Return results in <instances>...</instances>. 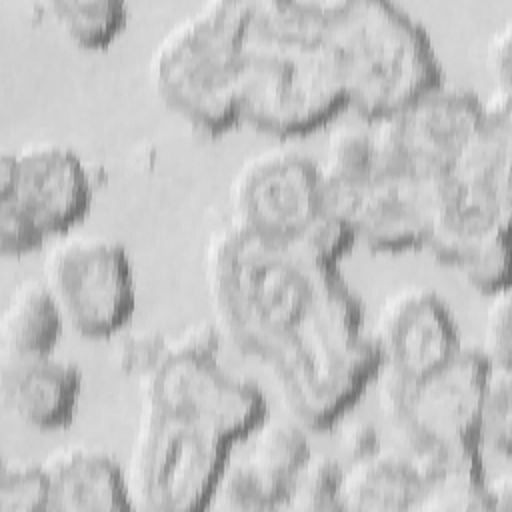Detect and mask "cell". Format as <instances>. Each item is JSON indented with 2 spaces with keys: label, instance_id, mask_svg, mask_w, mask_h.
Returning a JSON list of instances; mask_svg holds the SVG:
<instances>
[{
  "label": "cell",
  "instance_id": "1",
  "mask_svg": "<svg viewBox=\"0 0 512 512\" xmlns=\"http://www.w3.org/2000/svg\"><path fill=\"white\" fill-rule=\"evenodd\" d=\"M204 272L220 334L270 372L304 428H328L376 376L360 302L336 262L230 220L210 234Z\"/></svg>",
  "mask_w": 512,
  "mask_h": 512
},
{
  "label": "cell",
  "instance_id": "2",
  "mask_svg": "<svg viewBox=\"0 0 512 512\" xmlns=\"http://www.w3.org/2000/svg\"><path fill=\"white\" fill-rule=\"evenodd\" d=\"M322 28L324 0H248L234 90L238 122L300 134L344 108Z\"/></svg>",
  "mask_w": 512,
  "mask_h": 512
},
{
  "label": "cell",
  "instance_id": "3",
  "mask_svg": "<svg viewBox=\"0 0 512 512\" xmlns=\"http://www.w3.org/2000/svg\"><path fill=\"white\" fill-rule=\"evenodd\" d=\"M324 40L334 54L344 108L380 118L442 80L430 36L388 0H324Z\"/></svg>",
  "mask_w": 512,
  "mask_h": 512
},
{
  "label": "cell",
  "instance_id": "4",
  "mask_svg": "<svg viewBox=\"0 0 512 512\" xmlns=\"http://www.w3.org/2000/svg\"><path fill=\"white\" fill-rule=\"evenodd\" d=\"M486 370L480 350L460 346L416 380L374 376L386 424L384 444L400 452L422 482L456 462L484 456L478 418Z\"/></svg>",
  "mask_w": 512,
  "mask_h": 512
},
{
  "label": "cell",
  "instance_id": "5",
  "mask_svg": "<svg viewBox=\"0 0 512 512\" xmlns=\"http://www.w3.org/2000/svg\"><path fill=\"white\" fill-rule=\"evenodd\" d=\"M246 16L248 0L206 2L178 20L152 52L158 98L202 134L238 122L234 90Z\"/></svg>",
  "mask_w": 512,
  "mask_h": 512
},
{
  "label": "cell",
  "instance_id": "6",
  "mask_svg": "<svg viewBox=\"0 0 512 512\" xmlns=\"http://www.w3.org/2000/svg\"><path fill=\"white\" fill-rule=\"evenodd\" d=\"M510 90L494 88L482 100V122L472 140L440 176L436 214L424 246L456 266L496 232H508L512 210Z\"/></svg>",
  "mask_w": 512,
  "mask_h": 512
},
{
  "label": "cell",
  "instance_id": "7",
  "mask_svg": "<svg viewBox=\"0 0 512 512\" xmlns=\"http://www.w3.org/2000/svg\"><path fill=\"white\" fill-rule=\"evenodd\" d=\"M232 220L326 262L354 242L328 208L320 162L292 148H266L246 158L230 184Z\"/></svg>",
  "mask_w": 512,
  "mask_h": 512
},
{
  "label": "cell",
  "instance_id": "8",
  "mask_svg": "<svg viewBox=\"0 0 512 512\" xmlns=\"http://www.w3.org/2000/svg\"><path fill=\"white\" fill-rule=\"evenodd\" d=\"M216 322H196L168 338L158 364L138 378L142 408L182 416L226 442L250 434L264 418V398L218 362Z\"/></svg>",
  "mask_w": 512,
  "mask_h": 512
},
{
  "label": "cell",
  "instance_id": "9",
  "mask_svg": "<svg viewBox=\"0 0 512 512\" xmlns=\"http://www.w3.org/2000/svg\"><path fill=\"white\" fill-rule=\"evenodd\" d=\"M228 446L198 422L142 408L124 468L130 510L206 508Z\"/></svg>",
  "mask_w": 512,
  "mask_h": 512
},
{
  "label": "cell",
  "instance_id": "10",
  "mask_svg": "<svg viewBox=\"0 0 512 512\" xmlns=\"http://www.w3.org/2000/svg\"><path fill=\"white\" fill-rule=\"evenodd\" d=\"M40 278L64 324L84 336L116 334L134 310L130 258L114 240L64 236L48 248Z\"/></svg>",
  "mask_w": 512,
  "mask_h": 512
},
{
  "label": "cell",
  "instance_id": "11",
  "mask_svg": "<svg viewBox=\"0 0 512 512\" xmlns=\"http://www.w3.org/2000/svg\"><path fill=\"white\" fill-rule=\"evenodd\" d=\"M440 176L394 164L358 178L322 172L328 208L348 226L354 242L372 250L424 246L438 206Z\"/></svg>",
  "mask_w": 512,
  "mask_h": 512
},
{
  "label": "cell",
  "instance_id": "12",
  "mask_svg": "<svg viewBox=\"0 0 512 512\" xmlns=\"http://www.w3.org/2000/svg\"><path fill=\"white\" fill-rule=\"evenodd\" d=\"M480 122L482 100L472 90L444 80L376 118L386 162L432 176L450 168Z\"/></svg>",
  "mask_w": 512,
  "mask_h": 512
},
{
  "label": "cell",
  "instance_id": "13",
  "mask_svg": "<svg viewBox=\"0 0 512 512\" xmlns=\"http://www.w3.org/2000/svg\"><path fill=\"white\" fill-rule=\"evenodd\" d=\"M368 338L378 356L376 374L396 380L428 374L462 346L450 310L424 286H404L388 294Z\"/></svg>",
  "mask_w": 512,
  "mask_h": 512
},
{
  "label": "cell",
  "instance_id": "14",
  "mask_svg": "<svg viewBox=\"0 0 512 512\" xmlns=\"http://www.w3.org/2000/svg\"><path fill=\"white\" fill-rule=\"evenodd\" d=\"M0 198H12L48 236L86 214L92 188L76 152L54 142H34L0 156Z\"/></svg>",
  "mask_w": 512,
  "mask_h": 512
},
{
  "label": "cell",
  "instance_id": "15",
  "mask_svg": "<svg viewBox=\"0 0 512 512\" xmlns=\"http://www.w3.org/2000/svg\"><path fill=\"white\" fill-rule=\"evenodd\" d=\"M80 370L52 352L6 354L0 360V396L4 408L20 422L38 430H56L72 422Z\"/></svg>",
  "mask_w": 512,
  "mask_h": 512
},
{
  "label": "cell",
  "instance_id": "16",
  "mask_svg": "<svg viewBox=\"0 0 512 512\" xmlns=\"http://www.w3.org/2000/svg\"><path fill=\"white\" fill-rule=\"evenodd\" d=\"M48 510H130L124 468L88 446H62L42 460Z\"/></svg>",
  "mask_w": 512,
  "mask_h": 512
},
{
  "label": "cell",
  "instance_id": "17",
  "mask_svg": "<svg viewBox=\"0 0 512 512\" xmlns=\"http://www.w3.org/2000/svg\"><path fill=\"white\" fill-rule=\"evenodd\" d=\"M422 480L394 448L382 444L374 454L342 468L340 510H416Z\"/></svg>",
  "mask_w": 512,
  "mask_h": 512
},
{
  "label": "cell",
  "instance_id": "18",
  "mask_svg": "<svg viewBox=\"0 0 512 512\" xmlns=\"http://www.w3.org/2000/svg\"><path fill=\"white\" fill-rule=\"evenodd\" d=\"M62 326V314L44 280H20L0 314V348L6 354L52 352Z\"/></svg>",
  "mask_w": 512,
  "mask_h": 512
},
{
  "label": "cell",
  "instance_id": "19",
  "mask_svg": "<svg viewBox=\"0 0 512 512\" xmlns=\"http://www.w3.org/2000/svg\"><path fill=\"white\" fill-rule=\"evenodd\" d=\"M388 166L376 126V118L356 116L336 124L326 138V156L320 162L324 174L334 178L366 176Z\"/></svg>",
  "mask_w": 512,
  "mask_h": 512
},
{
  "label": "cell",
  "instance_id": "20",
  "mask_svg": "<svg viewBox=\"0 0 512 512\" xmlns=\"http://www.w3.org/2000/svg\"><path fill=\"white\" fill-rule=\"evenodd\" d=\"M286 486L246 456L228 460L218 472L206 506L224 510H284Z\"/></svg>",
  "mask_w": 512,
  "mask_h": 512
},
{
  "label": "cell",
  "instance_id": "21",
  "mask_svg": "<svg viewBox=\"0 0 512 512\" xmlns=\"http://www.w3.org/2000/svg\"><path fill=\"white\" fill-rule=\"evenodd\" d=\"M250 434L254 438L244 456L262 472L282 482L288 492L292 476L312 452L304 426L294 418H274L270 422L262 418Z\"/></svg>",
  "mask_w": 512,
  "mask_h": 512
},
{
  "label": "cell",
  "instance_id": "22",
  "mask_svg": "<svg viewBox=\"0 0 512 512\" xmlns=\"http://www.w3.org/2000/svg\"><path fill=\"white\" fill-rule=\"evenodd\" d=\"M48 8L62 30L86 48L110 44L128 22L122 0H56Z\"/></svg>",
  "mask_w": 512,
  "mask_h": 512
},
{
  "label": "cell",
  "instance_id": "23",
  "mask_svg": "<svg viewBox=\"0 0 512 512\" xmlns=\"http://www.w3.org/2000/svg\"><path fill=\"white\" fill-rule=\"evenodd\" d=\"M480 450L510 456L512 446V368L488 366L480 418H478Z\"/></svg>",
  "mask_w": 512,
  "mask_h": 512
},
{
  "label": "cell",
  "instance_id": "24",
  "mask_svg": "<svg viewBox=\"0 0 512 512\" xmlns=\"http://www.w3.org/2000/svg\"><path fill=\"white\" fill-rule=\"evenodd\" d=\"M342 468L344 464L336 458L310 452L288 484L284 510H340L338 492Z\"/></svg>",
  "mask_w": 512,
  "mask_h": 512
},
{
  "label": "cell",
  "instance_id": "25",
  "mask_svg": "<svg viewBox=\"0 0 512 512\" xmlns=\"http://www.w3.org/2000/svg\"><path fill=\"white\" fill-rule=\"evenodd\" d=\"M48 476L42 462L4 460L0 468V512L48 510Z\"/></svg>",
  "mask_w": 512,
  "mask_h": 512
},
{
  "label": "cell",
  "instance_id": "26",
  "mask_svg": "<svg viewBox=\"0 0 512 512\" xmlns=\"http://www.w3.org/2000/svg\"><path fill=\"white\" fill-rule=\"evenodd\" d=\"M466 284L484 294L508 288V232H496L454 266Z\"/></svg>",
  "mask_w": 512,
  "mask_h": 512
},
{
  "label": "cell",
  "instance_id": "27",
  "mask_svg": "<svg viewBox=\"0 0 512 512\" xmlns=\"http://www.w3.org/2000/svg\"><path fill=\"white\" fill-rule=\"evenodd\" d=\"M166 346L168 338L156 330H130L114 340L110 358L124 374L142 378L158 364Z\"/></svg>",
  "mask_w": 512,
  "mask_h": 512
},
{
  "label": "cell",
  "instance_id": "28",
  "mask_svg": "<svg viewBox=\"0 0 512 512\" xmlns=\"http://www.w3.org/2000/svg\"><path fill=\"white\" fill-rule=\"evenodd\" d=\"M490 306L484 320V338L480 354L488 366L512 368V336H510V288L490 294Z\"/></svg>",
  "mask_w": 512,
  "mask_h": 512
},
{
  "label": "cell",
  "instance_id": "29",
  "mask_svg": "<svg viewBox=\"0 0 512 512\" xmlns=\"http://www.w3.org/2000/svg\"><path fill=\"white\" fill-rule=\"evenodd\" d=\"M46 234L12 200L0 198V250L2 254H24L42 244Z\"/></svg>",
  "mask_w": 512,
  "mask_h": 512
},
{
  "label": "cell",
  "instance_id": "30",
  "mask_svg": "<svg viewBox=\"0 0 512 512\" xmlns=\"http://www.w3.org/2000/svg\"><path fill=\"white\" fill-rule=\"evenodd\" d=\"M382 444L384 442L380 438V432L372 422H366V420L348 422L338 436V446H340L344 464L356 462L360 458L374 454L376 450L382 448Z\"/></svg>",
  "mask_w": 512,
  "mask_h": 512
},
{
  "label": "cell",
  "instance_id": "31",
  "mask_svg": "<svg viewBox=\"0 0 512 512\" xmlns=\"http://www.w3.org/2000/svg\"><path fill=\"white\" fill-rule=\"evenodd\" d=\"M510 20L504 22L498 30H494L488 46H486V64L496 82L494 88L510 90Z\"/></svg>",
  "mask_w": 512,
  "mask_h": 512
},
{
  "label": "cell",
  "instance_id": "32",
  "mask_svg": "<svg viewBox=\"0 0 512 512\" xmlns=\"http://www.w3.org/2000/svg\"><path fill=\"white\" fill-rule=\"evenodd\" d=\"M486 494H488L490 510H508L510 508V494H512L510 474L502 472L494 478L486 476Z\"/></svg>",
  "mask_w": 512,
  "mask_h": 512
}]
</instances>
